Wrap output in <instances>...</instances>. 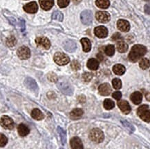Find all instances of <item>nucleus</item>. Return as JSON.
Here are the masks:
<instances>
[{
  "label": "nucleus",
  "instance_id": "f257e3e1",
  "mask_svg": "<svg viewBox=\"0 0 150 149\" xmlns=\"http://www.w3.org/2000/svg\"><path fill=\"white\" fill-rule=\"evenodd\" d=\"M147 52V48L145 46L137 44L134 46L129 54V60L132 62H136L143 57Z\"/></svg>",
  "mask_w": 150,
  "mask_h": 149
},
{
  "label": "nucleus",
  "instance_id": "f03ea898",
  "mask_svg": "<svg viewBox=\"0 0 150 149\" xmlns=\"http://www.w3.org/2000/svg\"><path fill=\"white\" fill-rule=\"evenodd\" d=\"M57 87L62 93L67 95H72L74 93V88L66 79H62V80L59 81L57 83Z\"/></svg>",
  "mask_w": 150,
  "mask_h": 149
},
{
  "label": "nucleus",
  "instance_id": "7ed1b4c3",
  "mask_svg": "<svg viewBox=\"0 0 150 149\" xmlns=\"http://www.w3.org/2000/svg\"><path fill=\"white\" fill-rule=\"evenodd\" d=\"M105 135H104L103 132L99 129H94L91 130L89 133V139L92 142L97 143H101L103 142Z\"/></svg>",
  "mask_w": 150,
  "mask_h": 149
},
{
  "label": "nucleus",
  "instance_id": "20e7f679",
  "mask_svg": "<svg viewBox=\"0 0 150 149\" xmlns=\"http://www.w3.org/2000/svg\"><path fill=\"white\" fill-rule=\"evenodd\" d=\"M137 114L142 120L149 123V107L148 105H143V106H140L137 110Z\"/></svg>",
  "mask_w": 150,
  "mask_h": 149
},
{
  "label": "nucleus",
  "instance_id": "39448f33",
  "mask_svg": "<svg viewBox=\"0 0 150 149\" xmlns=\"http://www.w3.org/2000/svg\"><path fill=\"white\" fill-rule=\"evenodd\" d=\"M54 61L59 66H64L68 64L70 61L69 57L66 54L62 53H56L54 55Z\"/></svg>",
  "mask_w": 150,
  "mask_h": 149
},
{
  "label": "nucleus",
  "instance_id": "423d86ee",
  "mask_svg": "<svg viewBox=\"0 0 150 149\" xmlns=\"http://www.w3.org/2000/svg\"><path fill=\"white\" fill-rule=\"evenodd\" d=\"M0 124L5 129L8 130H12L14 128L15 125L13 120L11 117H9L8 116L6 115L2 116L1 117V119H0Z\"/></svg>",
  "mask_w": 150,
  "mask_h": 149
},
{
  "label": "nucleus",
  "instance_id": "0eeeda50",
  "mask_svg": "<svg viewBox=\"0 0 150 149\" xmlns=\"http://www.w3.org/2000/svg\"><path fill=\"white\" fill-rule=\"evenodd\" d=\"M80 19H81L82 22L85 25H90L93 21V16H92V13L91 11L86 10L80 15Z\"/></svg>",
  "mask_w": 150,
  "mask_h": 149
},
{
  "label": "nucleus",
  "instance_id": "6e6552de",
  "mask_svg": "<svg viewBox=\"0 0 150 149\" xmlns=\"http://www.w3.org/2000/svg\"><path fill=\"white\" fill-rule=\"evenodd\" d=\"M17 54L21 60H27L30 57V51L28 47L23 46L17 50Z\"/></svg>",
  "mask_w": 150,
  "mask_h": 149
},
{
  "label": "nucleus",
  "instance_id": "1a4fd4ad",
  "mask_svg": "<svg viewBox=\"0 0 150 149\" xmlns=\"http://www.w3.org/2000/svg\"><path fill=\"white\" fill-rule=\"evenodd\" d=\"M35 43L38 46H41L45 49H49L51 47V42L49 39L45 37H38L36 38Z\"/></svg>",
  "mask_w": 150,
  "mask_h": 149
},
{
  "label": "nucleus",
  "instance_id": "9d476101",
  "mask_svg": "<svg viewBox=\"0 0 150 149\" xmlns=\"http://www.w3.org/2000/svg\"><path fill=\"white\" fill-rule=\"evenodd\" d=\"M24 84L26 85V86L28 88V89H30V91H33L34 93H37L38 92V86L36 83V82L33 79H32L31 77H27L26 78L24 81Z\"/></svg>",
  "mask_w": 150,
  "mask_h": 149
},
{
  "label": "nucleus",
  "instance_id": "9b49d317",
  "mask_svg": "<svg viewBox=\"0 0 150 149\" xmlns=\"http://www.w3.org/2000/svg\"><path fill=\"white\" fill-rule=\"evenodd\" d=\"M96 17L99 22L103 23V24L107 23L111 19V17L109 13L105 12V11H99V12L96 13Z\"/></svg>",
  "mask_w": 150,
  "mask_h": 149
},
{
  "label": "nucleus",
  "instance_id": "f8f14e48",
  "mask_svg": "<svg viewBox=\"0 0 150 149\" xmlns=\"http://www.w3.org/2000/svg\"><path fill=\"white\" fill-rule=\"evenodd\" d=\"M63 47L67 51H68L69 53H72L76 51L77 46L76 43L75 42L74 40L67 39L63 43Z\"/></svg>",
  "mask_w": 150,
  "mask_h": 149
},
{
  "label": "nucleus",
  "instance_id": "ddd939ff",
  "mask_svg": "<svg viewBox=\"0 0 150 149\" xmlns=\"http://www.w3.org/2000/svg\"><path fill=\"white\" fill-rule=\"evenodd\" d=\"M96 36L99 38H105L108 35V30L105 26H98L94 29Z\"/></svg>",
  "mask_w": 150,
  "mask_h": 149
},
{
  "label": "nucleus",
  "instance_id": "4468645a",
  "mask_svg": "<svg viewBox=\"0 0 150 149\" xmlns=\"http://www.w3.org/2000/svg\"><path fill=\"white\" fill-rule=\"evenodd\" d=\"M70 144L71 149H84L82 140L79 137H73L70 141Z\"/></svg>",
  "mask_w": 150,
  "mask_h": 149
},
{
  "label": "nucleus",
  "instance_id": "2eb2a0df",
  "mask_svg": "<svg viewBox=\"0 0 150 149\" xmlns=\"http://www.w3.org/2000/svg\"><path fill=\"white\" fill-rule=\"evenodd\" d=\"M118 106L123 113L129 114L131 112V107L126 100H120L118 102Z\"/></svg>",
  "mask_w": 150,
  "mask_h": 149
},
{
  "label": "nucleus",
  "instance_id": "dca6fc26",
  "mask_svg": "<svg viewBox=\"0 0 150 149\" xmlns=\"http://www.w3.org/2000/svg\"><path fill=\"white\" fill-rule=\"evenodd\" d=\"M24 10L28 13H35L38 10V6L35 1H32L24 6Z\"/></svg>",
  "mask_w": 150,
  "mask_h": 149
},
{
  "label": "nucleus",
  "instance_id": "f3484780",
  "mask_svg": "<svg viewBox=\"0 0 150 149\" xmlns=\"http://www.w3.org/2000/svg\"><path fill=\"white\" fill-rule=\"evenodd\" d=\"M98 91L99 93L101 95H103V96H107V95H110L111 92V89L110 85L109 84H103L100 86L98 88Z\"/></svg>",
  "mask_w": 150,
  "mask_h": 149
},
{
  "label": "nucleus",
  "instance_id": "a211bd4d",
  "mask_svg": "<svg viewBox=\"0 0 150 149\" xmlns=\"http://www.w3.org/2000/svg\"><path fill=\"white\" fill-rule=\"evenodd\" d=\"M117 27L122 32H128L130 30V24L127 21L120 20L117 22Z\"/></svg>",
  "mask_w": 150,
  "mask_h": 149
},
{
  "label": "nucleus",
  "instance_id": "6ab92c4d",
  "mask_svg": "<svg viewBox=\"0 0 150 149\" xmlns=\"http://www.w3.org/2000/svg\"><path fill=\"white\" fill-rule=\"evenodd\" d=\"M40 6L43 10L49 11L54 5L53 0H40Z\"/></svg>",
  "mask_w": 150,
  "mask_h": 149
},
{
  "label": "nucleus",
  "instance_id": "aec40b11",
  "mask_svg": "<svg viewBox=\"0 0 150 149\" xmlns=\"http://www.w3.org/2000/svg\"><path fill=\"white\" fill-rule=\"evenodd\" d=\"M131 100L134 103V104L138 105L142 102V99H143V95L140 92H134L131 95L130 97Z\"/></svg>",
  "mask_w": 150,
  "mask_h": 149
},
{
  "label": "nucleus",
  "instance_id": "412c9836",
  "mask_svg": "<svg viewBox=\"0 0 150 149\" xmlns=\"http://www.w3.org/2000/svg\"><path fill=\"white\" fill-rule=\"evenodd\" d=\"M84 111L81 108H75L70 112V117L72 119H78L83 115Z\"/></svg>",
  "mask_w": 150,
  "mask_h": 149
},
{
  "label": "nucleus",
  "instance_id": "4be33fe9",
  "mask_svg": "<svg viewBox=\"0 0 150 149\" xmlns=\"http://www.w3.org/2000/svg\"><path fill=\"white\" fill-rule=\"evenodd\" d=\"M17 131H18L19 135H20V136L25 137L29 133L30 130L26 125H25V124H21L18 126V127H17Z\"/></svg>",
  "mask_w": 150,
  "mask_h": 149
},
{
  "label": "nucleus",
  "instance_id": "5701e85b",
  "mask_svg": "<svg viewBox=\"0 0 150 149\" xmlns=\"http://www.w3.org/2000/svg\"><path fill=\"white\" fill-rule=\"evenodd\" d=\"M87 67L89 69L92 70H97L99 67L98 61L94 58H91L87 62Z\"/></svg>",
  "mask_w": 150,
  "mask_h": 149
},
{
  "label": "nucleus",
  "instance_id": "b1692460",
  "mask_svg": "<svg viewBox=\"0 0 150 149\" xmlns=\"http://www.w3.org/2000/svg\"><path fill=\"white\" fill-rule=\"evenodd\" d=\"M31 116L33 119L36 120H42L44 119L45 115L42 113L41 110L38 108H34L31 112Z\"/></svg>",
  "mask_w": 150,
  "mask_h": 149
},
{
  "label": "nucleus",
  "instance_id": "393cba45",
  "mask_svg": "<svg viewBox=\"0 0 150 149\" xmlns=\"http://www.w3.org/2000/svg\"><path fill=\"white\" fill-rule=\"evenodd\" d=\"M81 43L83 46V51L84 52H89L91 49V41L87 38H82L81 39Z\"/></svg>",
  "mask_w": 150,
  "mask_h": 149
},
{
  "label": "nucleus",
  "instance_id": "a878e982",
  "mask_svg": "<svg viewBox=\"0 0 150 149\" xmlns=\"http://www.w3.org/2000/svg\"><path fill=\"white\" fill-rule=\"evenodd\" d=\"M113 72L118 75H122L125 72V68L122 64H116L113 67Z\"/></svg>",
  "mask_w": 150,
  "mask_h": 149
},
{
  "label": "nucleus",
  "instance_id": "bb28decb",
  "mask_svg": "<svg viewBox=\"0 0 150 149\" xmlns=\"http://www.w3.org/2000/svg\"><path fill=\"white\" fill-rule=\"evenodd\" d=\"M117 49H118V52L120 53H125L128 50V45L125 42V41H118L117 43Z\"/></svg>",
  "mask_w": 150,
  "mask_h": 149
},
{
  "label": "nucleus",
  "instance_id": "cd10ccee",
  "mask_svg": "<svg viewBox=\"0 0 150 149\" xmlns=\"http://www.w3.org/2000/svg\"><path fill=\"white\" fill-rule=\"evenodd\" d=\"M96 4L100 8L106 9L109 6L110 2H109V0H96Z\"/></svg>",
  "mask_w": 150,
  "mask_h": 149
},
{
  "label": "nucleus",
  "instance_id": "c85d7f7f",
  "mask_svg": "<svg viewBox=\"0 0 150 149\" xmlns=\"http://www.w3.org/2000/svg\"><path fill=\"white\" fill-rule=\"evenodd\" d=\"M103 105H104V107H105V109L111 110V109H112V108H114L115 103L113 102V101H112L110 99H106L104 101Z\"/></svg>",
  "mask_w": 150,
  "mask_h": 149
},
{
  "label": "nucleus",
  "instance_id": "c756f323",
  "mask_svg": "<svg viewBox=\"0 0 150 149\" xmlns=\"http://www.w3.org/2000/svg\"><path fill=\"white\" fill-rule=\"evenodd\" d=\"M57 131H58L59 135H60V138L62 141V144L64 145L66 144V140H67V135H66V132L64 131L61 127H57Z\"/></svg>",
  "mask_w": 150,
  "mask_h": 149
},
{
  "label": "nucleus",
  "instance_id": "7c9ffc66",
  "mask_svg": "<svg viewBox=\"0 0 150 149\" xmlns=\"http://www.w3.org/2000/svg\"><path fill=\"white\" fill-rule=\"evenodd\" d=\"M105 54L108 56H113L115 53V48L113 45H108L105 47Z\"/></svg>",
  "mask_w": 150,
  "mask_h": 149
},
{
  "label": "nucleus",
  "instance_id": "2f4dec72",
  "mask_svg": "<svg viewBox=\"0 0 150 149\" xmlns=\"http://www.w3.org/2000/svg\"><path fill=\"white\" fill-rule=\"evenodd\" d=\"M52 19L53 20H58L59 22H62L63 19H64V16H63V14L61 12L56 11L53 12V14H52Z\"/></svg>",
  "mask_w": 150,
  "mask_h": 149
},
{
  "label": "nucleus",
  "instance_id": "473e14b6",
  "mask_svg": "<svg viewBox=\"0 0 150 149\" xmlns=\"http://www.w3.org/2000/svg\"><path fill=\"white\" fill-rule=\"evenodd\" d=\"M17 43L16 38H15L14 36H10L6 39V44L9 47H13L15 46Z\"/></svg>",
  "mask_w": 150,
  "mask_h": 149
},
{
  "label": "nucleus",
  "instance_id": "72a5a7b5",
  "mask_svg": "<svg viewBox=\"0 0 150 149\" xmlns=\"http://www.w3.org/2000/svg\"><path fill=\"white\" fill-rule=\"evenodd\" d=\"M139 65H140V67L143 70L147 69V68L149 67V61L147 58H143L140 60Z\"/></svg>",
  "mask_w": 150,
  "mask_h": 149
},
{
  "label": "nucleus",
  "instance_id": "f704fd0d",
  "mask_svg": "<svg viewBox=\"0 0 150 149\" xmlns=\"http://www.w3.org/2000/svg\"><path fill=\"white\" fill-rule=\"evenodd\" d=\"M113 86L115 89H120L121 87H122V82H121V80L120 79H118V78H115V79H113L112 81Z\"/></svg>",
  "mask_w": 150,
  "mask_h": 149
},
{
  "label": "nucleus",
  "instance_id": "c9c22d12",
  "mask_svg": "<svg viewBox=\"0 0 150 149\" xmlns=\"http://www.w3.org/2000/svg\"><path fill=\"white\" fill-rule=\"evenodd\" d=\"M8 143V138L2 133H0V147L5 146Z\"/></svg>",
  "mask_w": 150,
  "mask_h": 149
},
{
  "label": "nucleus",
  "instance_id": "e433bc0d",
  "mask_svg": "<svg viewBox=\"0 0 150 149\" xmlns=\"http://www.w3.org/2000/svg\"><path fill=\"white\" fill-rule=\"evenodd\" d=\"M71 68L74 70H78L80 69V68H81L80 64L77 60L73 61L71 62Z\"/></svg>",
  "mask_w": 150,
  "mask_h": 149
},
{
  "label": "nucleus",
  "instance_id": "4c0bfd02",
  "mask_svg": "<svg viewBox=\"0 0 150 149\" xmlns=\"http://www.w3.org/2000/svg\"><path fill=\"white\" fill-rule=\"evenodd\" d=\"M47 77L49 80L52 82H57V79H58V77H57L56 74H55L54 72H50V73L48 74Z\"/></svg>",
  "mask_w": 150,
  "mask_h": 149
},
{
  "label": "nucleus",
  "instance_id": "58836bf2",
  "mask_svg": "<svg viewBox=\"0 0 150 149\" xmlns=\"http://www.w3.org/2000/svg\"><path fill=\"white\" fill-rule=\"evenodd\" d=\"M82 78H83L84 82H89L91 81L92 78H93V74L91 73V72H85V73H84L83 75H82Z\"/></svg>",
  "mask_w": 150,
  "mask_h": 149
},
{
  "label": "nucleus",
  "instance_id": "ea45409f",
  "mask_svg": "<svg viewBox=\"0 0 150 149\" xmlns=\"http://www.w3.org/2000/svg\"><path fill=\"white\" fill-rule=\"evenodd\" d=\"M122 123L123 124V126H124V127L125 128H127V129L130 132H134V131H135V129H134V127L130 123H129L128 122L122 121Z\"/></svg>",
  "mask_w": 150,
  "mask_h": 149
},
{
  "label": "nucleus",
  "instance_id": "a19ab883",
  "mask_svg": "<svg viewBox=\"0 0 150 149\" xmlns=\"http://www.w3.org/2000/svg\"><path fill=\"white\" fill-rule=\"evenodd\" d=\"M70 0H57V4L60 8H65L69 4Z\"/></svg>",
  "mask_w": 150,
  "mask_h": 149
},
{
  "label": "nucleus",
  "instance_id": "79ce46f5",
  "mask_svg": "<svg viewBox=\"0 0 150 149\" xmlns=\"http://www.w3.org/2000/svg\"><path fill=\"white\" fill-rule=\"evenodd\" d=\"M112 97L114 99H117V100H119V99H120L121 97H122V93L119 92V91H116V92H114L113 93Z\"/></svg>",
  "mask_w": 150,
  "mask_h": 149
},
{
  "label": "nucleus",
  "instance_id": "37998d69",
  "mask_svg": "<svg viewBox=\"0 0 150 149\" xmlns=\"http://www.w3.org/2000/svg\"><path fill=\"white\" fill-rule=\"evenodd\" d=\"M112 39L113 40H118V39H122V37H121L120 34H119L118 32H116V33H115L114 35L112 36Z\"/></svg>",
  "mask_w": 150,
  "mask_h": 149
},
{
  "label": "nucleus",
  "instance_id": "c03bdc74",
  "mask_svg": "<svg viewBox=\"0 0 150 149\" xmlns=\"http://www.w3.org/2000/svg\"><path fill=\"white\" fill-rule=\"evenodd\" d=\"M78 100H79V102H80L84 103V102H85L86 98H85V97L84 96V95H81V96L78 97Z\"/></svg>",
  "mask_w": 150,
  "mask_h": 149
},
{
  "label": "nucleus",
  "instance_id": "a18cd8bd",
  "mask_svg": "<svg viewBox=\"0 0 150 149\" xmlns=\"http://www.w3.org/2000/svg\"><path fill=\"white\" fill-rule=\"evenodd\" d=\"M82 0H73V2L76 4H78L80 2H81Z\"/></svg>",
  "mask_w": 150,
  "mask_h": 149
},
{
  "label": "nucleus",
  "instance_id": "49530a36",
  "mask_svg": "<svg viewBox=\"0 0 150 149\" xmlns=\"http://www.w3.org/2000/svg\"><path fill=\"white\" fill-rule=\"evenodd\" d=\"M98 58L100 59V60H103V58H104V57H103V55H100V54H98Z\"/></svg>",
  "mask_w": 150,
  "mask_h": 149
},
{
  "label": "nucleus",
  "instance_id": "de8ad7c7",
  "mask_svg": "<svg viewBox=\"0 0 150 149\" xmlns=\"http://www.w3.org/2000/svg\"><path fill=\"white\" fill-rule=\"evenodd\" d=\"M59 149H63V148H59Z\"/></svg>",
  "mask_w": 150,
  "mask_h": 149
}]
</instances>
